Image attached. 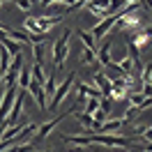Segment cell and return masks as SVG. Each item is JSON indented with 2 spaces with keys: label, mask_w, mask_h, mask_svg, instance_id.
<instances>
[{
  "label": "cell",
  "mask_w": 152,
  "mask_h": 152,
  "mask_svg": "<svg viewBox=\"0 0 152 152\" xmlns=\"http://www.w3.org/2000/svg\"><path fill=\"white\" fill-rule=\"evenodd\" d=\"M19 152H35V143H26V145H21Z\"/></svg>",
  "instance_id": "26"
},
{
  "label": "cell",
  "mask_w": 152,
  "mask_h": 152,
  "mask_svg": "<svg viewBox=\"0 0 152 152\" xmlns=\"http://www.w3.org/2000/svg\"><path fill=\"white\" fill-rule=\"evenodd\" d=\"M141 83H143V86H150V83H152V62L143 65V69H141Z\"/></svg>",
  "instance_id": "19"
},
{
  "label": "cell",
  "mask_w": 152,
  "mask_h": 152,
  "mask_svg": "<svg viewBox=\"0 0 152 152\" xmlns=\"http://www.w3.org/2000/svg\"><path fill=\"white\" fill-rule=\"evenodd\" d=\"M0 5H2V2H0Z\"/></svg>",
  "instance_id": "31"
},
{
  "label": "cell",
  "mask_w": 152,
  "mask_h": 152,
  "mask_svg": "<svg viewBox=\"0 0 152 152\" xmlns=\"http://www.w3.org/2000/svg\"><path fill=\"white\" fill-rule=\"evenodd\" d=\"M74 115H76V120L88 129V134H95V118H92V115H88L86 111H76Z\"/></svg>",
  "instance_id": "13"
},
{
  "label": "cell",
  "mask_w": 152,
  "mask_h": 152,
  "mask_svg": "<svg viewBox=\"0 0 152 152\" xmlns=\"http://www.w3.org/2000/svg\"><path fill=\"white\" fill-rule=\"evenodd\" d=\"M16 7L23 10V12H28L30 7H32V2H28V0H16Z\"/></svg>",
  "instance_id": "25"
},
{
  "label": "cell",
  "mask_w": 152,
  "mask_h": 152,
  "mask_svg": "<svg viewBox=\"0 0 152 152\" xmlns=\"http://www.w3.org/2000/svg\"><path fill=\"white\" fill-rule=\"evenodd\" d=\"M129 39H132L134 44L141 48V46H145V44L150 42V35H148V32H145V28H143V30H136V35H134V37H129Z\"/></svg>",
  "instance_id": "17"
},
{
  "label": "cell",
  "mask_w": 152,
  "mask_h": 152,
  "mask_svg": "<svg viewBox=\"0 0 152 152\" xmlns=\"http://www.w3.org/2000/svg\"><path fill=\"white\" fill-rule=\"evenodd\" d=\"M32 81H37V83H42L44 86V72H42V65H32Z\"/></svg>",
  "instance_id": "22"
},
{
  "label": "cell",
  "mask_w": 152,
  "mask_h": 152,
  "mask_svg": "<svg viewBox=\"0 0 152 152\" xmlns=\"http://www.w3.org/2000/svg\"><path fill=\"white\" fill-rule=\"evenodd\" d=\"M56 90H58V86H56V67H53V72L46 76V86H44V92H48V95H56Z\"/></svg>",
  "instance_id": "18"
},
{
  "label": "cell",
  "mask_w": 152,
  "mask_h": 152,
  "mask_svg": "<svg viewBox=\"0 0 152 152\" xmlns=\"http://www.w3.org/2000/svg\"><path fill=\"white\" fill-rule=\"evenodd\" d=\"M60 141L69 143V145H78V148H86V145H104V148H127L132 150L134 141L127 136H113V134H88V136H74V134H62Z\"/></svg>",
  "instance_id": "1"
},
{
  "label": "cell",
  "mask_w": 152,
  "mask_h": 152,
  "mask_svg": "<svg viewBox=\"0 0 152 152\" xmlns=\"http://www.w3.org/2000/svg\"><path fill=\"white\" fill-rule=\"evenodd\" d=\"M99 111V99H88L86 102V113L88 115H95Z\"/></svg>",
  "instance_id": "23"
},
{
  "label": "cell",
  "mask_w": 152,
  "mask_h": 152,
  "mask_svg": "<svg viewBox=\"0 0 152 152\" xmlns=\"http://www.w3.org/2000/svg\"><path fill=\"white\" fill-rule=\"evenodd\" d=\"M83 62H86V65H97V62H99V60H97V53L83 46Z\"/></svg>",
  "instance_id": "20"
},
{
  "label": "cell",
  "mask_w": 152,
  "mask_h": 152,
  "mask_svg": "<svg viewBox=\"0 0 152 152\" xmlns=\"http://www.w3.org/2000/svg\"><path fill=\"white\" fill-rule=\"evenodd\" d=\"M111 106H113V99H102V102H99V108H102L104 113L111 111Z\"/></svg>",
  "instance_id": "24"
},
{
  "label": "cell",
  "mask_w": 152,
  "mask_h": 152,
  "mask_svg": "<svg viewBox=\"0 0 152 152\" xmlns=\"http://www.w3.org/2000/svg\"><path fill=\"white\" fill-rule=\"evenodd\" d=\"M69 37H72V30H65L62 37L56 39V44H53V65H56V69L67 60V53H69Z\"/></svg>",
  "instance_id": "3"
},
{
  "label": "cell",
  "mask_w": 152,
  "mask_h": 152,
  "mask_svg": "<svg viewBox=\"0 0 152 152\" xmlns=\"http://www.w3.org/2000/svg\"><path fill=\"white\" fill-rule=\"evenodd\" d=\"M7 37L19 42V44H30V32H21V30H10Z\"/></svg>",
  "instance_id": "16"
},
{
  "label": "cell",
  "mask_w": 152,
  "mask_h": 152,
  "mask_svg": "<svg viewBox=\"0 0 152 152\" xmlns=\"http://www.w3.org/2000/svg\"><path fill=\"white\" fill-rule=\"evenodd\" d=\"M95 83H97V90L104 95V99H113V83L106 74H95Z\"/></svg>",
  "instance_id": "9"
},
{
  "label": "cell",
  "mask_w": 152,
  "mask_h": 152,
  "mask_svg": "<svg viewBox=\"0 0 152 152\" xmlns=\"http://www.w3.org/2000/svg\"><path fill=\"white\" fill-rule=\"evenodd\" d=\"M76 90H78V95H83L86 99H99V102L104 99V95H102L97 88L88 86V83H78V86H76Z\"/></svg>",
  "instance_id": "10"
},
{
  "label": "cell",
  "mask_w": 152,
  "mask_h": 152,
  "mask_svg": "<svg viewBox=\"0 0 152 152\" xmlns=\"http://www.w3.org/2000/svg\"><path fill=\"white\" fill-rule=\"evenodd\" d=\"M124 14V5L122 7H120V10L115 12V14H111V16H108V19H104V21H99V23H97L95 28H92V32H90V35H92V37H95V42L99 37H104L106 32H108V30L111 28H115V26H118V21H120V16H122Z\"/></svg>",
  "instance_id": "4"
},
{
  "label": "cell",
  "mask_w": 152,
  "mask_h": 152,
  "mask_svg": "<svg viewBox=\"0 0 152 152\" xmlns=\"http://www.w3.org/2000/svg\"><path fill=\"white\" fill-rule=\"evenodd\" d=\"M134 150H136V145H134V148H132V152H134Z\"/></svg>",
  "instance_id": "30"
},
{
  "label": "cell",
  "mask_w": 152,
  "mask_h": 152,
  "mask_svg": "<svg viewBox=\"0 0 152 152\" xmlns=\"http://www.w3.org/2000/svg\"><path fill=\"white\" fill-rule=\"evenodd\" d=\"M74 81H76V74H74V72H69V74H67V78L60 83V86H58L56 95L51 97V104H48V108H51V111H56L58 106H60V102H62V99L67 97V92H69V88L74 86Z\"/></svg>",
  "instance_id": "6"
},
{
  "label": "cell",
  "mask_w": 152,
  "mask_h": 152,
  "mask_svg": "<svg viewBox=\"0 0 152 152\" xmlns=\"http://www.w3.org/2000/svg\"><path fill=\"white\" fill-rule=\"evenodd\" d=\"M143 5H145V7H150V10H152V2H143Z\"/></svg>",
  "instance_id": "28"
},
{
  "label": "cell",
  "mask_w": 152,
  "mask_h": 152,
  "mask_svg": "<svg viewBox=\"0 0 152 152\" xmlns=\"http://www.w3.org/2000/svg\"><path fill=\"white\" fill-rule=\"evenodd\" d=\"M72 113H76V106H72V108H69V111H67V113H62V115H56V118H53V120H51V122H46V124H42V127H39V132L35 134V136H32V138H30V143H39V141H44V138H46L48 134L53 132V129H56L58 124L62 122V120H65L67 115H72Z\"/></svg>",
  "instance_id": "5"
},
{
  "label": "cell",
  "mask_w": 152,
  "mask_h": 152,
  "mask_svg": "<svg viewBox=\"0 0 152 152\" xmlns=\"http://www.w3.org/2000/svg\"><path fill=\"white\" fill-rule=\"evenodd\" d=\"M74 152H88V150H74Z\"/></svg>",
  "instance_id": "29"
},
{
  "label": "cell",
  "mask_w": 152,
  "mask_h": 152,
  "mask_svg": "<svg viewBox=\"0 0 152 152\" xmlns=\"http://www.w3.org/2000/svg\"><path fill=\"white\" fill-rule=\"evenodd\" d=\"M37 132H39V127H37L35 122H30L28 127H26V129H23V132H21L19 136H16V138L10 143V145H19V148H21V145L26 143V138H28V136H32V134H37Z\"/></svg>",
  "instance_id": "11"
},
{
  "label": "cell",
  "mask_w": 152,
  "mask_h": 152,
  "mask_svg": "<svg viewBox=\"0 0 152 152\" xmlns=\"http://www.w3.org/2000/svg\"><path fill=\"white\" fill-rule=\"evenodd\" d=\"M7 152H19V145H12V148H10Z\"/></svg>",
  "instance_id": "27"
},
{
  "label": "cell",
  "mask_w": 152,
  "mask_h": 152,
  "mask_svg": "<svg viewBox=\"0 0 152 152\" xmlns=\"http://www.w3.org/2000/svg\"><path fill=\"white\" fill-rule=\"evenodd\" d=\"M136 134L143 136L145 143H152V127H143V124H138V127H136Z\"/></svg>",
  "instance_id": "21"
},
{
  "label": "cell",
  "mask_w": 152,
  "mask_h": 152,
  "mask_svg": "<svg viewBox=\"0 0 152 152\" xmlns=\"http://www.w3.org/2000/svg\"><path fill=\"white\" fill-rule=\"evenodd\" d=\"M28 90H30V95L35 97V102H37L39 111H46L48 106H46V92H44V86H42V83H37V81H30Z\"/></svg>",
  "instance_id": "8"
},
{
  "label": "cell",
  "mask_w": 152,
  "mask_h": 152,
  "mask_svg": "<svg viewBox=\"0 0 152 152\" xmlns=\"http://www.w3.org/2000/svg\"><path fill=\"white\" fill-rule=\"evenodd\" d=\"M78 39H81V44L86 48H90V51H95L97 53V44H95V37L90 35V32H86V30H78Z\"/></svg>",
  "instance_id": "15"
},
{
  "label": "cell",
  "mask_w": 152,
  "mask_h": 152,
  "mask_svg": "<svg viewBox=\"0 0 152 152\" xmlns=\"http://www.w3.org/2000/svg\"><path fill=\"white\" fill-rule=\"evenodd\" d=\"M97 60H99L104 67H111V65H113V60H111V42H106L102 48H97Z\"/></svg>",
  "instance_id": "12"
},
{
  "label": "cell",
  "mask_w": 152,
  "mask_h": 152,
  "mask_svg": "<svg viewBox=\"0 0 152 152\" xmlns=\"http://www.w3.org/2000/svg\"><path fill=\"white\" fill-rule=\"evenodd\" d=\"M122 124H127V122H124V120H108V122H104L97 129V134H111V132H115V129H120Z\"/></svg>",
  "instance_id": "14"
},
{
  "label": "cell",
  "mask_w": 152,
  "mask_h": 152,
  "mask_svg": "<svg viewBox=\"0 0 152 152\" xmlns=\"http://www.w3.org/2000/svg\"><path fill=\"white\" fill-rule=\"evenodd\" d=\"M23 102H26V92L21 90L19 95H16V102H14V106H12V113H10V118H7V127H12V124H16V122H21V113H23Z\"/></svg>",
  "instance_id": "7"
},
{
  "label": "cell",
  "mask_w": 152,
  "mask_h": 152,
  "mask_svg": "<svg viewBox=\"0 0 152 152\" xmlns=\"http://www.w3.org/2000/svg\"><path fill=\"white\" fill-rule=\"evenodd\" d=\"M60 21H62V14H58V16H26L23 28L28 30L30 35H46Z\"/></svg>",
  "instance_id": "2"
}]
</instances>
